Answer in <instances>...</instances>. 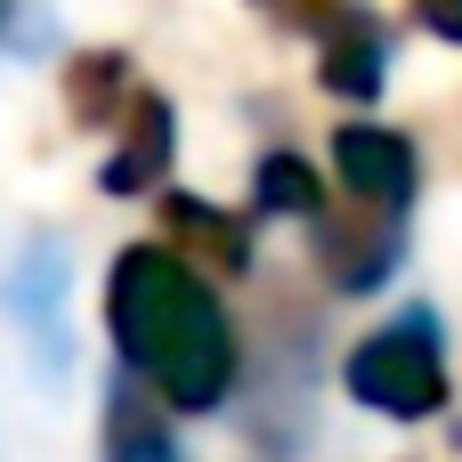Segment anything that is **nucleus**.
<instances>
[{
  "label": "nucleus",
  "instance_id": "f257e3e1",
  "mask_svg": "<svg viewBox=\"0 0 462 462\" xmlns=\"http://www.w3.org/2000/svg\"><path fill=\"white\" fill-rule=\"evenodd\" d=\"M106 333L122 382H138L171 414H219L244 382L236 317L219 284L171 244H122L106 268Z\"/></svg>",
  "mask_w": 462,
  "mask_h": 462
},
{
  "label": "nucleus",
  "instance_id": "f03ea898",
  "mask_svg": "<svg viewBox=\"0 0 462 462\" xmlns=\"http://www.w3.org/2000/svg\"><path fill=\"white\" fill-rule=\"evenodd\" d=\"M349 398L365 414H390V422H430L447 406V325L430 300H406L390 325H374L349 365H341Z\"/></svg>",
  "mask_w": 462,
  "mask_h": 462
},
{
  "label": "nucleus",
  "instance_id": "7ed1b4c3",
  "mask_svg": "<svg viewBox=\"0 0 462 462\" xmlns=\"http://www.w3.org/2000/svg\"><path fill=\"white\" fill-rule=\"evenodd\" d=\"M333 179L349 195L357 219H382V227H414V203H422V154L406 130L390 122H341L333 130Z\"/></svg>",
  "mask_w": 462,
  "mask_h": 462
},
{
  "label": "nucleus",
  "instance_id": "20e7f679",
  "mask_svg": "<svg viewBox=\"0 0 462 462\" xmlns=\"http://www.w3.org/2000/svg\"><path fill=\"white\" fill-rule=\"evenodd\" d=\"M65 292H73V268H65V244H57V236H32V244L8 260V276H0V309H8V325L24 333V349L41 357L49 382H65V365H73Z\"/></svg>",
  "mask_w": 462,
  "mask_h": 462
},
{
  "label": "nucleus",
  "instance_id": "39448f33",
  "mask_svg": "<svg viewBox=\"0 0 462 462\" xmlns=\"http://www.w3.org/2000/svg\"><path fill=\"white\" fill-rule=\"evenodd\" d=\"M317 81L341 97V106H374L382 81H390V24L357 0H341L317 32Z\"/></svg>",
  "mask_w": 462,
  "mask_h": 462
},
{
  "label": "nucleus",
  "instance_id": "423d86ee",
  "mask_svg": "<svg viewBox=\"0 0 462 462\" xmlns=\"http://www.w3.org/2000/svg\"><path fill=\"white\" fill-rule=\"evenodd\" d=\"M171 154H179V106H171L162 89H138L130 114L114 122V146H106L97 187H106V195H154L162 171H171Z\"/></svg>",
  "mask_w": 462,
  "mask_h": 462
},
{
  "label": "nucleus",
  "instance_id": "0eeeda50",
  "mask_svg": "<svg viewBox=\"0 0 462 462\" xmlns=\"http://www.w3.org/2000/svg\"><path fill=\"white\" fill-rule=\"evenodd\" d=\"M97 455L106 462H187L179 455V430L162 422V406L138 390V382H106V430H97Z\"/></svg>",
  "mask_w": 462,
  "mask_h": 462
},
{
  "label": "nucleus",
  "instance_id": "6e6552de",
  "mask_svg": "<svg viewBox=\"0 0 462 462\" xmlns=\"http://www.w3.org/2000/svg\"><path fill=\"white\" fill-rule=\"evenodd\" d=\"M138 89H146V81H138V65H130L122 49H81V57L65 65V114H73V130H114Z\"/></svg>",
  "mask_w": 462,
  "mask_h": 462
},
{
  "label": "nucleus",
  "instance_id": "1a4fd4ad",
  "mask_svg": "<svg viewBox=\"0 0 462 462\" xmlns=\"http://www.w3.org/2000/svg\"><path fill=\"white\" fill-rule=\"evenodd\" d=\"M252 211L260 219H325V179L292 154V146H268L260 154V171H252Z\"/></svg>",
  "mask_w": 462,
  "mask_h": 462
},
{
  "label": "nucleus",
  "instance_id": "9d476101",
  "mask_svg": "<svg viewBox=\"0 0 462 462\" xmlns=\"http://www.w3.org/2000/svg\"><path fill=\"white\" fill-rule=\"evenodd\" d=\"M162 219H171L187 244L219 252V268H244V260H252V236H244V219H236V211H211V203H195V195H171V203H162Z\"/></svg>",
  "mask_w": 462,
  "mask_h": 462
},
{
  "label": "nucleus",
  "instance_id": "9b49d317",
  "mask_svg": "<svg viewBox=\"0 0 462 462\" xmlns=\"http://www.w3.org/2000/svg\"><path fill=\"white\" fill-rule=\"evenodd\" d=\"M252 8H260V16H276V24H292V32H309V41H317V32H325V16H333V8H341V0H252Z\"/></svg>",
  "mask_w": 462,
  "mask_h": 462
},
{
  "label": "nucleus",
  "instance_id": "f8f14e48",
  "mask_svg": "<svg viewBox=\"0 0 462 462\" xmlns=\"http://www.w3.org/2000/svg\"><path fill=\"white\" fill-rule=\"evenodd\" d=\"M414 24H422L430 41L462 49V0H414Z\"/></svg>",
  "mask_w": 462,
  "mask_h": 462
},
{
  "label": "nucleus",
  "instance_id": "ddd939ff",
  "mask_svg": "<svg viewBox=\"0 0 462 462\" xmlns=\"http://www.w3.org/2000/svg\"><path fill=\"white\" fill-rule=\"evenodd\" d=\"M8 32H16V0H0V41H8Z\"/></svg>",
  "mask_w": 462,
  "mask_h": 462
}]
</instances>
